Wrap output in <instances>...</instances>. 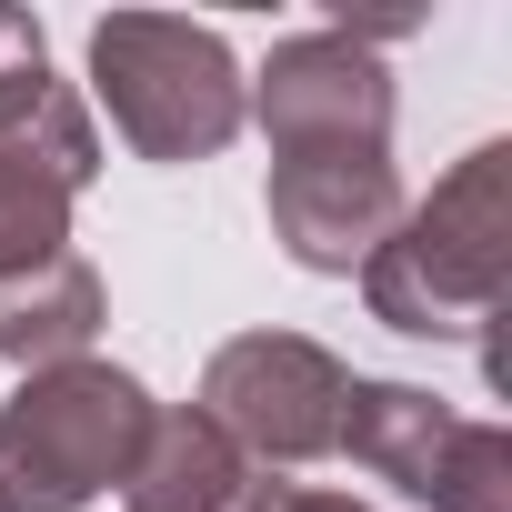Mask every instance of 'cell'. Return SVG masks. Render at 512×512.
Returning a JSON list of instances; mask_svg holds the SVG:
<instances>
[{"label": "cell", "instance_id": "obj_1", "mask_svg": "<svg viewBox=\"0 0 512 512\" xmlns=\"http://www.w3.org/2000/svg\"><path fill=\"white\" fill-rule=\"evenodd\" d=\"M502 292H512V141H482L432 181V201H402V221L362 262V302L402 342H482Z\"/></svg>", "mask_w": 512, "mask_h": 512}, {"label": "cell", "instance_id": "obj_2", "mask_svg": "<svg viewBox=\"0 0 512 512\" xmlns=\"http://www.w3.org/2000/svg\"><path fill=\"white\" fill-rule=\"evenodd\" d=\"M91 91L111 101V131L141 161H161V171L231 151V131L251 121L231 41L201 31V21H171V11H111V21H91Z\"/></svg>", "mask_w": 512, "mask_h": 512}, {"label": "cell", "instance_id": "obj_3", "mask_svg": "<svg viewBox=\"0 0 512 512\" xmlns=\"http://www.w3.org/2000/svg\"><path fill=\"white\" fill-rule=\"evenodd\" d=\"M151 392L121 362H51L21 372V392L0 402V502L11 512H91L111 482H131Z\"/></svg>", "mask_w": 512, "mask_h": 512}, {"label": "cell", "instance_id": "obj_4", "mask_svg": "<svg viewBox=\"0 0 512 512\" xmlns=\"http://www.w3.org/2000/svg\"><path fill=\"white\" fill-rule=\"evenodd\" d=\"M342 392H352V362L322 352L312 332H231L201 362V402L191 412L251 472H292V462H322L342 442Z\"/></svg>", "mask_w": 512, "mask_h": 512}, {"label": "cell", "instance_id": "obj_5", "mask_svg": "<svg viewBox=\"0 0 512 512\" xmlns=\"http://www.w3.org/2000/svg\"><path fill=\"white\" fill-rule=\"evenodd\" d=\"M251 121H262L272 161H312V151H392V71L382 51L342 21V31H302L262 61Z\"/></svg>", "mask_w": 512, "mask_h": 512}, {"label": "cell", "instance_id": "obj_6", "mask_svg": "<svg viewBox=\"0 0 512 512\" xmlns=\"http://www.w3.org/2000/svg\"><path fill=\"white\" fill-rule=\"evenodd\" d=\"M262 211H272V241L292 251L302 272L352 282L372 251H382V231L402 221V171H392V151H312V161H272Z\"/></svg>", "mask_w": 512, "mask_h": 512}, {"label": "cell", "instance_id": "obj_7", "mask_svg": "<svg viewBox=\"0 0 512 512\" xmlns=\"http://www.w3.org/2000/svg\"><path fill=\"white\" fill-rule=\"evenodd\" d=\"M0 151L41 161L71 201H81L91 171H101V131H91L81 91L51 71V41H41L31 11H0Z\"/></svg>", "mask_w": 512, "mask_h": 512}, {"label": "cell", "instance_id": "obj_8", "mask_svg": "<svg viewBox=\"0 0 512 512\" xmlns=\"http://www.w3.org/2000/svg\"><path fill=\"white\" fill-rule=\"evenodd\" d=\"M452 432H462V412L442 402V392H422V382H362L352 372V392H342V442L332 452H352L372 482H392V492H432V472H442V452H452Z\"/></svg>", "mask_w": 512, "mask_h": 512}, {"label": "cell", "instance_id": "obj_9", "mask_svg": "<svg viewBox=\"0 0 512 512\" xmlns=\"http://www.w3.org/2000/svg\"><path fill=\"white\" fill-rule=\"evenodd\" d=\"M101 272L81 251H51V262L0 282V362L11 372H51V362H91L101 342Z\"/></svg>", "mask_w": 512, "mask_h": 512}, {"label": "cell", "instance_id": "obj_10", "mask_svg": "<svg viewBox=\"0 0 512 512\" xmlns=\"http://www.w3.org/2000/svg\"><path fill=\"white\" fill-rule=\"evenodd\" d=\"M262 482L191 402L181 412H151V432H141V462H131V512H241V492Z\"/></svg>", "mask_w": 512, "mask_h": 512}, {"label": "cell", "instance_id": "obj_11", "mask_svg": "<svg viewBox=\"0 0 512 512\" xmlns=\"http://www.w3.org/2000/svg\"><path fill=\"white\" fill-rule=\"evenodd\" d=\"M51 251H71V191L41 161L0 151V282L31 272V262H51Z\"/></svg>", "mask_w": 512, "mask_h": 512}, {"label": "cell", "instance_id": "obj_12", "mask_svg": "<svg viewBox=\"0 0 512 512\" xmlns=\"http://www.w3.org/2000/svg\"><path fill=\"white\" fill-rule=\"evenodd\" d=\"M422 502L432 512H512V432L462 412V432H452V452H442V472H432Z\"/></svg>", "mask_w": 512, "mask_h": 512}, {"label": "cell", "instance_id": "obj_13", "mask_svg": "<svg viewBox=\"0 0 512 512\" xmlns=\"http://www.w3.org/2000/svg\"><path fill=\"white\" fill-rule=\"evenodd\" d=\"M241 512H372V502H352V492H312V482H251Z\"/></svg>", "mask_w": 512, "mask_h": 512}, {"label": "cell", "instance_id": "obj_14", "mask_svg": "<svg viewBox=\"0 0 512 512\" xmlns=\"http://www.w3.org/2000/svg\"><path fill=\"white\" fill-rule=\"evenodd\" d=\"M0 512H11V502H0Z\"/></svg>", "mask_w": 512, "mask_h": 512}]
</instances>
